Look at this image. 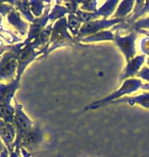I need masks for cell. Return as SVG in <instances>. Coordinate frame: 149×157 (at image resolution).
Returning a JSON list of instances; mask_svg holds the SVG:
<instances>
[{
	"label": "cell",
	"instance_id": "obj_37",
	"mask_svg": "<svg viewBox=\"0 0 149 157\" xmlns=\"http://www.w3.org/2000/svg\"><path fill=\"white\" fill-rule=\"evenodd\" d=\"M57 157H61V155H60V154H58V155H57Z\"/></svg>",
	"mask_w": 149,
	"mask_h": 157
},
{
	"label": "cell",
	"instance_id": "obj_30",
	"mask_svg": "<svg viewBox=\"0 0 149 157\" xmlns=\"http://www.w3.org/2000/svg\"><path fill=\"white\" fill-rule=\"evenodd\" d=\"M6 149V147H5V145H4V143L2 142V140L0 139V154L4 151V150Z\"/></svg>",
	"mask_w": 149,
	"mask_h": 157
},
{
	"label": "cell",
	"instance_id": "obj_33",
	"mask_svg": "<svg viewBox=\"0 0 149 157\" xmlns=\"http://www.w3.org/2000/svg\"><path fill=\"white\" fill-rule=\"evenodd\" d=\"M141 89L149 91V83H146V84H143V85H142V88H141Z\"/></svg>",
	"mask_w": 149,
	"mask_h": 157
},
{
	"label": "cell",
	"instance_id": "obj_4",
	"mask_svg": "<svg viewBox=\"0 0 149 157\" xmlns=\"http://www.w3.org/2000/svg\"><path fill=\"white\" fill-rule=\"evenodd\" d=\"M18 71V54L12 50V45L10 50L5 52L0 58V83L2 81L10 83L17 77Z\"/></svg>",
	"mask_w": 149,
	"mask_h": 157
},
{
	"label": "cell",
	"instance_id": "obj_17",
	"mask_svg": "<svg viewBox=\"0 0 149 157\" xmlns=\"http://www.w3.org/2000/svg\"><path fill=\"white\" fill-rule=\"evenodd\" d=\"M135 1H122L119 3L115 13L112 15V18H120V20H126L130 17L134 10Z\"/></svg>",
	"mask_w": 149,
	"mask_h": 157
},
{
	"label": "cell",
	"instance_id": "obj_31",
	"mask_svg": "<svg viewBox=\"0 0 149 157\" xmlns=\"http://www.w3.org/2000/svg\"><path fill=\"white\" fill-rule=\"evenodd\" d=\"M9 153H10V152H9L7 149H5L4 151L0 154V157H9Z\"/></svg>",
	"mask_w": 149,
	"mask_h": 157
},
{
	"label": "cell",
	"instance_id": "obj_7",
	"mask_svg": "<svg viewBox=\"0 0 149 157\" xmlns=\"http://www.w3.org/2000/svg\"><path fill=\"white\" fill-rule=\"evenodd\" d=\"M18 54V71L15 78L21 81V78L23 76L24 71H26L28 65L32 63L34 60H36L38 56H40L39 51H36V49L32 46V44H25L24 46L17 52Z\"/></svg>",
	"mask_w": 149,
	"mask_h": 157
},
{
	"label": "cell",
	"instance_id": "obj_24",
	"mask_svg": "<svg viewBox=\"0 0 149 157\" xmlns=\"http://www.w3.org/2000/svg\"><path fill=\"white\" fill-rule=\"evenodd\" d=\"M80 9L85 12H89V13H94L97 10L98 2L97 1H82L79 2Z\"/></svg>",
	"mask_w": 149,
	"mask_h": 157
},
{
	"label": "cell",
	"instance_id": "obj_5",
	"mask_svg": "<svg viewBox=\"0 0 149 157\" xmlns=\"http://www.w3.org/2000/svg\"><path fill=\"white\" fill-rule=\"evenodd\" d=\"M125 20H120V18H108V20H95L88 21L86 24H83L81 27L80 31H79V35L76 39L78 41H80L81 39L85 38V37L91 36L93 34H96L101 31L107 30L108 28L115 27L116 25L124 24Z\"/></svg>",
	"mask_w": 149,
	"mask_h": 157
},
{
	"label": "cell",
	"instance_id": "obj_22",
	"mask_svg": "<svg viewBox=\"0 0 149 157\" xmlns=\"http://www.w3.org/2000/svg\"><path fill=\"white\" fill-rule=\"evenodd\" d=\"M15 108L12 105H4L0 103V119L8 124H12L14 119Z\"/></svg>",
	"mask_w": 149,
	"mask_h": 157
},
{
	"label": "cell",
	"instance_id": "obj_26",
	"mask_svg": "<svg viewBox=\"0 0 149 157\" xmlns=\"http://www.w3.org/2000/svg\"><path fill=\"white\" fill-rule=\"evenodd\" d=\"M12 9H14V7L12 5H10L7 2H0V15L2 17H6Z\"/></svg>",
	"mask_w": 149,
	"mask_h": 157
},
{
	"label": "cell",
	"instance_id": "obj_19",
	"mask_svg": "<svg viewBox=\"0 0 149 157\" xmlns=\"http://www.w3.org/2000/svg\"><path fill=\"white\" fill-rule=\"evenodd\" d=\"M115 40V34L110 30H104L101 32H98L96 34H93L91 36L85 37L80 41L83 43H95V42H101V41H113Z\"/></svg>",
	"mask_w": 149,
	"mask_h": 157
},
{
	"label": "cell",
	"instance_id": "obj_36",
	"mask_svg": "<svg viewBox=\"0 0 149 157\" xmlns=\"http://www.w3.org/2000/svg\"><path fill=\"white\" fill-rule=\"evenodd\" d=\"M142 33H143V34H146L147 36H149V34H147V33H144V32H142Z\"/></svg>",
	"mask_w": 149,
	"mask_h": 157
},
{
	"label": "cell",
	"instance_id": "obj_1",
	"mask_svg": "<svg viewBox=\"0 0 149 157\" xmlns=\"http://www.w3.org/2000/svg\"><path fill=\"white\" fill-rule=\"evenodd\" d=\"M78 40L75 37H73L69 34L68 29V18H66V17H65L58 21H56L53 24L52 33H51V37H50L49 43L43 49L39 50V53L42 56V58H44L49 53L54 51L55 49L59 48V47L74 46V44Z\"/></svg>",
	"mask_w": 149,
	"mask_h": 157
},
{
	"label": "cell",
	"instance_id": "obj_20",
	"mask_svg": "<svg viewBox=\"0 0 149 157\" xmlns=\"http://www.w3.org/2000/svg\"><path fill=\"white\" fill-rule=\"evenodd\" d=\"M66 14L68 15L69 14L68 8H66L65 5H61V2L60 1H57L56 2V4L51 8V10H50L49 21L51 24H54L56 21L65 17V15H66Z\"/></svg>",
	"mask_w": 149,
	"mask_h": 157
},
{
	"label": "cell",
	"instance_id": "obj_34",
	"mask_svg": "<svg viewBox=\"0 0 149 157\" xmlns=\"http://www.w3.org/2000/svg\"><path fill=\"white\" fill-rule=\"evenodd\" d=\"M2 20H3V17L2 15H0V26L2 25Z\"/></svg>",
	"mask_w": 149,
	"mask_h": 157
},
{
	"label": "cell",
	"instance_id": "obj_13",
	"mask_svg": "<svg viewBox=\"0 0 149 157\" xmlns=\"http://www.w3.org/2000/svg\"><path fill=\"white\" fill-rule=\"evenodd\" d=\"M6 20L9 25H11L14 28L15 31H18V33L21 36H28L29 33V28L30 25L28 21H25L22 18L21 13L18 12L17 9H12L9 13L6 15Z\"/></svg>",
	"mask_w": 149,
	"mask_h": 157
},
{
	"label": "cell",
	"instance_id": "obj_6",
	"mask_svg": "<svg viewBox=\"0 0 149 157\" xmlns=\"http://www.w3.org/2000/svg\"><path fill=\"white\" fill-rule=\"evenodd\" d=\"M138 34L135 31H131L130 34L126 36H122L119 31L115 33V40L113 42L119 47L120 52L125 56L127 62L135 57L136 54V40H137Z\"/></svg>",
	"mask_w": 149,
	"mask_h": 157
},
{
	"label": "cell",
	"instance_id": "obj_25",
	"mask_svg": "<svg viewBox=\"0 0 149 157\" xmlns=\"http://www.w3.org/2000/svg\"><path fill=\"white\" fill-rule=\"evenodd\" d=\"M132 31H135V32H139V31L142 30H149V17H142L139 21H137L136 23L131 27Z\"/></svg>",
	"mask_w": 149,
	"mask_h": 157
},
{
	"label": "cell",
	"instance_id": "obj_15",
	"mask_svg": "<svg viewBox=\"0 0 149 157\" xmlns=\"http://www.w3.org/2000/svg\"><path fill=\"white\" fill-rule=\"evenodd\" d=\"M149 12V1H135L134 10L132 14L125 20V25L132 27L136 21L142 18L143 15Z\"/></svg>",
	"mask_w": 149,
	"mask_h": 157
},
{
	"label": "cell",
	"instance_id": "obj_2",
	"mask_svg": "<svg viewBox=\"0 0 149 157\" xmlns=\"http://www.w3.org/2000/svg\"><path fill=\"white\" fill-rule=\"evenodd\" d=\"M142 81L139 80L137 78H128V80L124 81L122 86H120L118 90H116L115 92H112V94H109L108 96L104 97V98L98 100V101H95L91 104L87 105L86 107L84 108V110H94V109H97L101 107V106H104L105 104H108V103H112L116 100H119L120 98H123L124 96L130 95V94L136 92L139 89L142 88Z\"/></svg>",
	"mask_w": 149,
	"mask_h": 157
},
{
	"label": "cell",
	"instance_id": "obj_29",
	"mask_svg": "<svg viewBox=\"0 0 149 157\" xmlns=\"http://www.w3.org/2000/svg\"><path fill=\"white\" fill-rule=\"evenodd\" d=\"M10 47L11 46H4V45H0V58H1V56L4 54L5 52H7L10 50Z\"/></svg>",
	"mask_w": 149,
	"mask_h": 157
},
{
	"label": "cell",
	"instance_id": "obj_9",
	"mask_svg": "<svg viewBox=\"0 0 149 157\" xmlns=\"http://www.w3.org/2000/svg\"><path fill=\"white\" fill-rule=\"evenodd\" d=\"M50 1H48L47 3V6L45 8V11L42 17H36L35 21H33L32 24H30V28H29V33H28V36L26 40L24 41L25 44H30V43H33L35 40H36L39 35L41 34V32L45 29V28L48 26V23H49V13H50Z\"/></svg>",
	"mask_w": 149,
	"mask_h": 157
},
{
	"label": "cell",
	"instance_id": "obj_16",
	"mask_svg": "<svg viewBox=\"0 0 149 157\" xmlns=\"http://www.w3.org/2000/svg\"><path fill=\"white\" fill-rule=\"evenodd\" d=\"M120 103H127L130 105L138 104L141 105L142 107L149 109V92H144L136 96H128L125 98H120L112 102L110 104H120Z\"/></svg>",
	"mask_w": 149,
	"mask_h": 157
},
{
	"label": "cell",
	"instance_id": "obj_21",
	"mask_svg": "<svg viewBox=\"0 0 149 157\" xmlns=\"http://www.w3.org/2000/svg\"><path fill=\"white\" fill-rule=\"evenodd\" d=\"M68 18V29H69V32L72 33L73 37L77 38L78 35H79V31H80L81 27H82V24L80 20L78 18V17L76 15L75 13H69V17H66Z\"/></svg>",
	"mask_w": 149,
	"mask_h": 157
},
{
	"label": "cell",
	"instance_id": "obj_28",
	"mask_svg": "<svg viewBox=\"0 0 149 157\" xmlns=\"http://www.w3.org/2000/svg\"><path fill=\"white\" fill-rule=\"evenodd\" d=\"M140 48L144 55H149V36L145 37V38L141 40Z\"/></svg>",
	"mask_w": 149,
	"mask_h": 157
},
{
	"label": "cell",
	"instance_id": "obj_11",
	"mask_svg": "<svg viewBox=\"0 0 149 157\" xmlns=\"http://www.w3.org/2000/svg\"><path fill=\"white\" fill-rule=\"evenodd\" d=\"M145 62V55H137L134 58H132L131 60L127 62V65L124 70L122 76H120V81H126L128 78H133L135 76H137V74L140 71L142 68V65Z\"/></svg>",
	"mask_w": 149,
	"mask_h": 157
},
{
	"label": "cell",
	"instance_id": "obj_3",
	"mask_svg": "<svg viewBox=\"0 0 149 157\" xmlns=\"http://www.w3.org/2000/svg\"><path fill=\"white\" fill-rule=\"evenodd\" d=\"M15 102V113H14V127L15 128V133H17V137H15V141L14 144V148L18 153H20L21 149V142L23 140L24 136L29 132L32 128H33V121H31L30 117L25 113L23 106L18 103L17 100L14 99Z\"/></svg>",
	"mask_w": 149,
	"mask_h": 157
},
{
	"label": "cell",
	"instance_id": "obj_12",
	"mask_svg": "<svg viewBox=\"0 0 149 157\" xmlns=\"http://www.w3.org/2000/svg\"><path fill=\"white\" fill-rule=\"evenodd\" d=\"M20 88V81L14 78L10 83H0V103L4 105H11L14 94Z\"/></svg>",
	"mask_w": 149,
	"mask_h": 157
},
{
	"label": "cell",
	"instance_id": "obj_8",
	"mask_svg": "<svg viewBox=\"0 0 149 157\" xmlns=\"http://www.w3.org/2000/svg\"><path fill=\"white\" fill-rule=\"evenodd\" d=\"M43 140V132L41 130L39 124H35L33 128L25 135L21 142V149L26 150L28 153H34L39 148ZM20 149V150H21Z\"/></svg>",
	"mask_w": 149,
	"mask_h": 157
},
{
	"label": "cell",
	"instance_id": "obj_35",
	"mask_svg": "<svg viewBox=\"0 0 149 157\" xmlns=\"http://www.w3.org/2000/svg\"><path fill=\"white\" fill-rule=\"evenodd\" d=\"M146 63H147V67H149V57H148V58L146 59Z\"/></svg>",
	"mask_w": 149,
	"mask_h": 157
},
{
	"label": "cell",
	"instance_id": "obj_27",
	"mask_svg": "<svg viewBox=\"0 0 149 157\" xmlns=\"http://www.w3.org/2000/svg\"><path fill=\"white\" fill-rule=\"evenodd\" d=\"M137 78L149 82V67H142L140 71L137 74Z\"/></svg>",
	"mask_w": 149,
	"mask_h": 157
},
{
	"label": "cell",
	"instance_id": "obj_14",
	"mask_svg": "<svg viewBox=\"0 0 149 157\" xmlns=\"http://www.w3.org/2000/svg\"><path fill=\"white\" fill-rule=\"evenodd\" d=\"M119 3L120 1H118V0H109V1L104 2L94 13H92V21L101 20V18L108 20V17L115 13Z\"/></svg>",
	"mask_w": 149,
	"mask_h": 157
},
{
	"label": "cell",
	"instance_id": "obj_18",
	"mask_svg": "<svg viewBox=\"0 0 149 157\" xmlns=\"http://www.w3.org/2000/svg\"><path fill=\"white\" fill-rule=\"evenodd\" d=\"M10 5H12L17 10L20 12L21 15H24L28 23L32 24L35 21V17L33 13L31 12L30 8V1H8Z\"/></svg>",
	"mask_w": 149,
	"mask_h": 157
},
{
	"label": "cell",
	"instance_id": "obj_32",
	"mask_svg": "<svg viewBox=\"0 0 149 157\" xmlns=\"http://www.w3.org/2000/svg\"><path fill=\"white\" fill-rule=\"evenodd\" d=\"M9 157H20V153H18L17 151H12L9 153Z\"/></svg>",
	"mask_w": 149,
	"mask_h": 157
},
{
	"label": "cell",
	"instance_id": "obj_10",
	"mask_svg": "<svg viewBox=\"0 0 149 157\" xmlns=\"http://www.w3.org/2000/svg\"><path fill=\"white\" fill-rule=\"evenodd\" d=\"M15 137H17V133H15V128L12 124H8L4 121L0 119V139L4 143L6 149L9 152L14 151V144L15 141Z\"/></svg>",
	"mask_w": 149,
	"mask_h": 157
},
{
	"label": "cell",
	"instance_id": "obj_23",
	"mask_svg": "<svg viewBox=\"0 0 149 157\" xmlns=\"http://www.w3.org/2000/svg\"><path fill=\"white\" fill-rule=\"evenodd\" d=\"M47 3L48 2H44V1H36V0H33V1H30V8H31V12L33 13L35 17H42L44 11H45V8L47 6Z\"/></svg>",
	"mask_w": 149,
	"mask_h": 157
}]
</instances>
